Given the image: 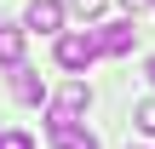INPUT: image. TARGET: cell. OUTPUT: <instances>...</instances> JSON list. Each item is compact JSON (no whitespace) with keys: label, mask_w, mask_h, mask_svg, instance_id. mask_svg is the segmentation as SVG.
Returning <instances> with one entry per match:
<instances>
[{"label":"cell","mask_w":155,"mask_h":149,"mask_svg":"<svg viewBox=\"0 0 155 149\" xmlns=\"http://www.w3.org/2000/svg\"><path fill=\"white\" fill-rule=\"evenodd\" d=\"M92 57H104L98 52V34H81V29L58 34V63L63 69H92Z\"/></svg>","instance_id":"obj_1"},{"label":"cell","mask_w":155,"mask_h":149,"mask_svg":"<svg viewBox=\"0 0 155 149\" xmlns=\"http://www.w3.org/2000/svg\"><path fill=\"white\" fill-rule=\"evenodd\" d=\"M132 46H138V29H132V23H104V29H98V52H104V57H127Z\"/></svg>","instance_id":"obj_2"},{"label":"cell","mask_w":155,"mask_h":149,"mask_svg":"<svg viewBox=\"0 0 155 149\" xmlns=\"http://www.w3.org/2000/svg\"><path fill=\"white\" fill-rule=\"evenodd\" d=\"M23 29L58 34V29H63V6H58V0H29V11H23Z\"/></svg>","instance_id":"obj_3"},{"label":"cell","mask_w":155,"mask_h":149,"mask_svg":"<svg viewBox=\"0 0 155 149\" xmlns=\"http://www.w3.org/2000/svg\"><path fill=\"white\" fill-rule=\"evenodd\" d=\"M0 63L6 69L23 63V29H12V23H0Z\"/></svg>","instance_id":"obj_4"},{"label":"cell","mask_w":155,"mask_h":149,"mask_svg":"<svg viewBox=\"0 0 155 149\" xmlns=\"http://www.w3.org/2000/svg\"><path fill=\"white\" fill-rule=\"evenodd\" d=\"M12 92H17V103H40V98H46V92H40V80H35L23 63H17V80H12Z\"/></svg>","instance_id":"obj_5"},{"label":"cell","mask_w":155,"mask_h":149,"mask_svg":"<svg viewBox=\"0 0 155 149\" xmlns=\"http://www.w3.org/2000/svg\"><path fill=\"white\" fill-rule=\"evenodd\" d=\"M132 121H138V132H150V138H155V98L132 103Z\"/></svg>","instance_id":"obj_6"},{"label":"cell","mask_w":155,"mask_h":149,"mask_svg":"<svg viewBox=\"0 0 155 149\" xmlns=\"http://www.w3.org/2000/svg\"><path fill=\"white\" fill-rule=\"evenodd\" d=\"M52 144H58V149H98V138L75 126V132H63V138H52Z\"/></svg>","instance_id":"obj_7"},{"label":"cell","mask_w":155,"mask_h":149,"mask_svg":"<svg viewBox=\"0 0 155 149\" xmlns=\"http://www.w3.org/2000/svg\"><path fill=\"white\" fill-rule=\"evenodd\" d=\"M0 149H35L29 132H0Z\"/></svg>","instance_id":"obj_8"},{"label":"cell","mask_w":155,"mask_h":149,"mask_svg":"<svg viewBox=\"0 0 155 149\" xmlns=\"http://www.w3.org/2000/svg\"><path fill=\"white\" fill-rule=\"evenodd\" d=\"M69 6H75L81 17H98V11H104V0H69Z\"/></svg>","instance_id":"obj_9"},{"label":"cell","mask_w":155,"mask_h":149,"mask_svg":"<svg viewBox=\"0 0 155 149\" xmlns=\"http://www.w3.org/2000/svg\"><path fill=\"white\" fill-rule=\"evenodd\" d=\"M121 6H127V11H144V6H155V0H121Z\"/></svg>","instance_id":"obj_10"},{"label":"cell","mask_w":155,"mask_h":149,"mask_svg":"<svg viewBox=\"0 0 155 149\" xmlns=\"http://www.w3.org/2000/svg\"><path fill=\"white\" fill-rule=\"evenodd\" d=\"M150 80H155V57H150Z\"/></svg>","instance_id":"obj_11"}]
</instances>
